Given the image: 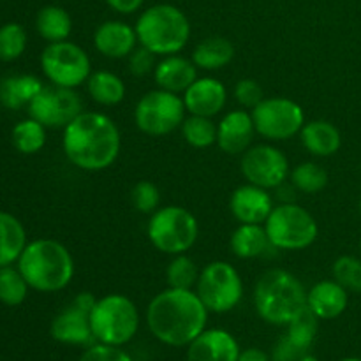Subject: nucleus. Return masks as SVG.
Here are the masks:
<instances>
[{
    "label": "nucleus",
    "instance_id": "nucleus-19",
    "mask_svg": "<svg viewBox=\"0 0 361 361\" xmlns=\"http://www.w3.org/2000/svg\"><path fill=\"white\" fill-rule=\"evenodd\" d=\"M182 97L185 109L190 115L214 118L224 109L228 102V90L224 83L215 78H197Z\"/></svg>",
    "mask_w": 361,
    "mask_h": 361
},
{
    "label": "nucleus",
    "instance_id": "nucleus-45",
    "mask_svg": "<svg viewBox=\"0 0 361 361\" xmlns=\"http://www.w3.org/2000/svg\"><path fill=\"white\" fill-rule=\"evenodd\" d=\"M277 200L281 201V203H295V190L296 187L293 185H286V182L282 183V185H279L277 189Z\"/></svg>",
    "mask_w": 361,
    "mask_h": 361
},
{
    "label": "nucleus",
    "instance_id": "nucleus-5",
    "mask_svg": "<svg viewBox=\"0 0 361 361\" xmlns=\"http://www.w3.org/2000/svg\"><path fill=\"white\" fill-rule=\"evenodd\" d=\"M134 28L140 46L161 56L182 51L190 37L189 18L173 4H155L145 9Z\"/></svg>",
    "mask_w": 361,
    "mask_h": 361
},
{
    "label": "nucleus",
    "instance_id": "nucleus-31",
    "mask_svg": "<svg viewBox=\"0 0 361 361\" xmlns=\"http://www.w3.org/2000/svg\"><path fill=\"white\" fill-rule=\"evenodd\" d=\"M291 183L303 194H317L328 185V173L317 162H302L289 173Z\"/></svg>",
    "mask_w": 361,
    "mask_h": 361
},
{
    "label": "nucleus",
    "instance_id": "nucleus-9",
    "mask_svg": "<svg viewBox=\"0 0 361 361\" xmlns=\"http://www.w3.org/2000/svg\"><path fill=\"white\" fill-rule=\"evenodd\" d=\"M196 293L208 312H231L243 298V282L238 270L226 261H214L201 270Z\"/></svg>",
    "mask_w": 361,
    "mask_h": 361
},
{
    "label": "nucleus",
    "instance_id": "nucleus-2",
    "mask_svg": "<svg viewBox=\"0 0 361 361\" xmlns=\"http://www.w3.org/2000/svg\"><path fill=\"white\" fill-rule=\"evenodd\" d=\"M67 161L83 171H102L115 164L122 148L116 123L99 111H83L63 129Z\"/></svg>",
    "mask_w": 361,
    "mask_h": 361
},
{
    "label": "nucleus",
    "instance_id": "nucleus-48",
    "mask_svg": "<svg viewBox=\"0 0 361 361\" xmlns=\"http://www.w3.org/2000/svg\"><path fill=\"white\" fill-rule=\"evenodd\" d=\"M358 208H360V215H361V196H360V203H358Z\"/></svg>",
    "mask_w": 361,
    "mask_h": 361
},
{
    "label": "nucleus",
    "instance_id": "nucleus-42",
    "mask_svg": "<svg viewBox=\"0 0 361 361\" xmlns=\"http://www.w3.org/2000/svg\"><path fill=\"white\" fill-rule=\"evenodd\" d=\"M305 355H309V351L300 348L298 344L291 341L288 335L281 337L277 341V344L274 345V351H271V361H298Z\"/></svg>",
    "mask_w": 361,
    "mask_h": 361
},
{
    "label": "nucleus",
    "instance_id": "nucleus-3",
    "mask_svg": "<svg viewBox=\"0 0 361 361\" xmlns=\"http://www.w3.org/2000/svg\"><path fill=\"white\" fill-rule=\"evenodd\" d=\"M18 270L32 289L41 293L62 291L74 277V259L69 249L56 240L41 238L27 243L18 259Z\"/></svg>",
    "mask_w": 361,
    "mask_h": 361
},
{
    "label": "nucleus",
    "instance_id": "nucleus-32",
    "mask_svg": "<svg viewBox=\"0 0 361 361\" xmlns=\"http://www.w3.org/2000/svg\"><path fill=\"white\" fill-rule=\"evenodd\" d=\"M182 136L192 148H208L217 143V126L208 116L190 115L183 120Z\"/></svg>",
    "mask_w": 361,
    "mask_h": 361
},
{
    "label": "nucleus",
    "instance_id": "nucleus-6",
    "mask_svg": "<svg viewBox=\"0 0 361 361\" xmlns=\"http://www.w3.org/2000/svg\"><path fill=\"white\" fill-rule=\"evenodd\" d=\"M90 323L95 342L122 348L140 330V312L126 295L111 293L95 302Z\"/></svg>",
    "mask_w": 361,
    "mask_h": 361
},
{
    "label": "nucleus",
    "instance_id": "nucleus-20",
    "mask_svg": "<svg viewBox=\"0 0 361 361\" xmlns=\"http://www.w3.org/2000/svg\"><path fill=\"white\" fill-rule=\"evenodd\" d=\"M94 46L106 59H126L137 48L136 28L120 20L104 21L95 30Z\"/></svg>",
    "mask_w": 361,
    "mask_h": 361
},
{
    "label": "nucleus",
    "instance_id": "nucleus-47",
    "mask_svg": "<svg viewBox=\"0 0 361 361\" xmlns=\"http://www.w3.org/2000/svg\"><path fill=\"white\" fill-rule=\"evenodd\" d=\"M342 361H361L358 358H348V360H342Z\"/></svg>",
    "mask_w": 361,
    "mask_h": 361
},
{
    "label": "nucleus",
    "instance_id": "nucleus-7",
    "mask_svg": "<svg viewBox=\"0 0 361 361\" xmlns=\"http://www.w3.org/2000/svg\"><path fill=\"white\" fill-rule=\"evenodd\" d=\"M147 235L152 245L162 254L178 256L196 245L200 226L196 217L187 208L162 207L152 214L147 226Z\"/></svg>",
    "mask_w": 361,
    "mask_h": 361
},
{
    "label": "nucleus",
    "instance_id": "nucleus-12",
    "mask_svg": "<svg viewBox=\"0 0 361 361\" xmlns=\"http://www.w3.org/2000/svg\"><path fill=\"white\" fill-rule=\"evenodd\" d=\"M256 133L268 141H288L305 126L303 108L288 97H264L252 109Z\"/></svg>",
    "mask_w": 361,
    "mask_h": 361
},
{
    "label": "nucleus",
    "instance_id": "nucleus-44",
    "mask_svg": "<svg viewBox=\"0 0 361 361\" xmlns=\"http://www.w3.org/2000/svg\"><path fill=\"white\" fill-rule=\"evenodd\" d=\"M238 361H271V358L267 353L261 351V349L250 348L245 349V351H240Z\"/></svg>",
    "mask_w": 361,
    "mask_h": 361
},
{
    "label": "nucleus",
    "instance_id": "nucleus-30",
    "mask_svg": "<svg viewBox=\"0 0 361 361\" xmlns=\"http://www.w3.org/2000/svg\"><path fill=\"white\" fill-rule=\"evenodd\" d=\"M13 145L25 155L37 154L46 145V127L34 118L16 123L13 129Z\"/></svg>",
    "mask_w": 361,
    "mask_h": 361
},
{
    "label": "nucleus",
    "instance_id": "nucleus-26",
    "mask_svg": "<svg viewBox=\"0 0 361 361\" xmlns=\"http://www.w3.org/2000/svg\"><path fill=\"white\" fill-rule=\"evenodd\" d=\"M42 90V83L37 76L32 74H18L9 76L0 83V104L7 109H20L28 106L32 99Z\"/></svg>",
    "mask_w": 361,
    "mask_h": 361
},
{
    "label": "nucleus",
    "instance_id": "nucleus-29",
    "mask_svg": "<svg viewBox=\"0 0 361 361\" xmlns=\"http://www.w3.org/2000/svg\"><path fill=\"white\" fill-rule=\"evenodd\" d=\"M35 28L39 35L48 42L67 41L73 30V20L69 13L60 6L42 7L35 18Z\"/></svg>",
    "mask_w": 361,
    "mask_h": 361
},
{
    "label": "nucleus",
    "instance_id": "nucleus-27",
    "mask_svg": "<svg viewBox=\"0 0 361 361\" xmlns=\"http://www.w3.org/2000/svg\"><path fill=\"white\" fill-rule=\"evenodd\" d=\"M27 247V233L14 215L0 212V268L20 259Z\"/></svg>",
    "mask_w": 361,
    "mask_h": 361
},
{
    "label": "nucleus",
    "instance_id": "nucleus-18",
    "mask_svg": "<svg viewBox=\"0 0 361 361\" xmlns=\"http://www.w3.org/2000/svg\"><path fill=\"white\" fill-rule=\"evenodd\" d=\"M254 127L252 115L245 109H235L226 113L224 118L217 123V145L224 154L242 155L252 147Z\"/></svg>",
    "mask_w": 361,
    "mask_h": 361
},
{
    "label": "nucleus",
    "instance_id": "nucleus-22",
    "mask_svg": "<svg viewBox=\"0 0 361 361\" xmlns=\"http://www.w3.org/2000/svg\"><path fill=\"white\" fill-rule=\"evenodd\" d=\"M154 80L162 90L185 94L187 88L197 80V67L185 56L168 55L155 66Z\"/></svg>",
    "mask_w": 361,
    "mask_h": 361
},
{
    "label": "nucleus",
    "instance_id": "nucleus-4",
    "mask_svg": "<svg viewBox=\"0 0 361 361\" xmlns=\"http://www.w3.org/2000/svg\"><path fill=\"white\" fill-rule=\"evenodd\" d=\"M254 305L263 321L288 326L307 307V289L291 271L271 268L257 279Z\"/></svg>",
    "mask_w": 361,
    "mask_h": 361
},
{
    "label": "nucleus",
    "instance_id": "nucleus-21",
    "mask_svg": "<svg viewBox=\"0 0 361 361\" xmlns=\"http://www.w3.org/2000/svg\"><path fill=\"white\" fill-rule=\"evenodd\" d=\"M349 303V291L337 281H321L307 291V307L321 321L337 319L344 314Z\"/></svg>",
    "mask_w": 361,
    "mask_h": 361
},
{
    "label": "nucleus",
    "instance_id": "nucleus-15",
    "mask_svg": "<svg viewBox=\"0 0 361 361\" xmlns=\"http://www.w3.org/2000/svg\"><path fill=\"white\" fill-rule=\"evenodd\" d=\"M243 178L263 189H277L289 176V161L284 152L271 145H256L242 154Z\"/></svg>",
    "mask_w": 361,
    "mask_h": 361
},
{
    "label": "nucleus",
    "instance_id": "nucleus-41",
    "mask_svg": "<svg viewBox=\"0 0 361 361\" xmlns=\"http://www.w3.org/2000/svg\"><path fill=\"white\" fill-rule=\"evenodd\" d=\"M155 56H157L155 53H152L150 49L143 48V46H140V48L134 49V51L129 55L130 74L136 78H143V76H147V74L154 73L155 66H157V62H155Z\"/></svg>",
    "mask_w": 361,
    "mask_h": 361
},
{
    "label": "nucleus",
    "instance_id": "nucleus-13",
    "mask_svg": "<svg viewBox=\"0 0 361 361\" xmlns=\"http://www.w3.org/2000/svg\"><path fill=\"white\" fill-rule=\"evenodd\" d=\"M30 118L37 120L46 129H66L78 115L83 113V102L74 88L51 85L42 90L28 104Z\"/></svg>",
    "mask_w": 361,
    "mask_h": 361
},
{
    "label": "nucleus",
    "instance_id": "nucleus-39",
    "mask_svg": "<svg viewBox=\"0 0 361 361\" xmlns=\"http://www.w3.org/2000/svg\"><path fill=\"white\" fill-rule=\"evenodd\" d=\"M235 99L245 109H254L264 99L263 87L256 80L243 78L235 87Z\"/></svg>",
    "mask_w": 361,
    "mask_h": 361
},
{
    "label": "nucleus",
    "instance_id": "nucleus-43",
    "mask_svg": "<svg viewBox=\"0 0 361 361\" xmlns=\"http://www.w3.org/2000/svg\"><path fill=\"white\" fill-rule=\"evenodd\" d=\"M113 11L120 14H133L136 11L141 9L145 0H104Z\"/></svg>",
    "mask_w": 361,
    "mask_h": 361
},
{
    "label": "nucleus",
    "instance_id": "nucleus-40",
    "mask_svg": "<svg viewBox=\"0 0 361 361\" xmlns=\"http://www.w3.org/2000/svg\"><path fill=\"white\" fill-rule=\"evenodd\" d=\"M78 361H133V358L122 348L97 342V344L88 345L87 351L80 356Z\"/></svg>",
    "mask_w": 361,
    "mask_h": 361
},
{
    "label": "nucleus",
    "instance_id": "nucleus-37",
    "mask_svg": "<svg viewBox=\"0 0 361 361\" xmlns=\"http://www.w3.org/2000/svg\"><path fill=\"white\" fill-rule=\"evenodd\" d=\"M334 281L345 291L361 293V261L355 256H341L331 267Z\"/></svg>",
    "mask_w": 361,
    "mask_h": 361
},
{
    "label": "nucleus",
    "instance_id": "nucleus-36",
    "mask_svg": "<svg viewBox=\"0 0 361 361\" xmlns=\"http://www.w3.org/2000/svg\"><path fill=\"white\" fill-rule=\"evenodd\" d=\"M27 48V32L20 23H6L0 27V59L11 62L23 55Z\"/></svg>",
    "mask_w": 361,
    "mask_h": 361
},
{
    "label": "nucleus",
    "instance_id": "nucleus-38",
    "mask_svg": "<svg viewBox=\"0 0 361 361\" xmlns=\"http://www.w3.org/2000/svg\"><path fill=\"white\" fill-rule=\"evenodd\" d=\"M130 201L140 214L152 215L161 203V192H159L157 185H154L148 180H141L130 190Z\"/></svg>",
    "mask_w": 361,
    "mask_h": 361
},
{
    "label": "nucleus",
    "instance_id": "nucleus-24",
    "mask_svg": "<svg viewBox=\"0 0 361 361\" xmlns=\"http://www.w3.org/2000/svg\"><path fill=\"white\" fill-rule=\"evenodd\" d=\"M229 247L240 259L270 256L275 250L263 224H240L229 238Z\"/></svg>",
    "mask_w": 361,
    "mask_h": 361
},
{
    "label": "nucleus",
    "instance_id": "nucleus-25",
    "mask_svg": "<svg viewBox=\"0 0 361 361\" xmlns=\"http://www.w3.org/2000/svg\"><path fill=\"white\" fill-rule=\"evenodd\" d=\"M233 59H235V46H233V42L226 37H219V35L203 39L194 48L192 56H190V60L196 63L197 69L203 71L222 69L228 63H231Z\"/></svg>",
    "mask_w": 361,
    "mask_h": 361
},
{
    "label": "nucleus",
    "instance_id": "nucleus-28",
    "mask_svg": "<svg viewBox=\"0 0 361 361\" xmlns=\"http://www.w3.org/2000/svg\"><path fill=\"white\" fill-rule=\"evenodd\" d=\"M88 95L101 106H116L126 99V83L111 71L92 73L87 81Z\"/></svg>",
    "mask_w": 361,
    "mask_h": 361
},
{
    "label": "nucleus",
    "instance_id": "nucleus-33",
    "mask_svg": "<svg viewBox=\"0 0 361 361\" xmlns=\"http://www.w3.org/2000/svg\"><path fill=\"white\" fill-rule=\"evenodd\" d=\"M201 271L197 270L196 263L185 254H178L171 259L166 268V282L168 288L175 289H194L197 284Z\"/></svg>",
    "mask_w": 361,
    "mask_h": 361
},
{
    "label": "nucleus",
    "instance_id": "nucleus-49",
    "mask_svg": "<svg viewBox=\"0 0 361 361\" xmlns=\"http://www.w3.org/2000/svg\"><path fill=\"white\" fill-rule=\"evenodd\" d=\"M360 249H361V240H360Z\"/></svg>",
    "mask_w": 361,
    "mask_h": 361
},
{
    "label": "nucleus",
    "instance_id": "nucleus-16",
    "mask_svg": "<svg viewBox=\"0 0 361 361\" xmlns=\"http://www.w3.org/2000/svg\"><path fill=\"white\" fill-rule=\"evenodd\" d=\"M229 210L240 224H264L274 210V197L263 187L247 183L233 190Z\"/></svg>",
    "mask_w": 361,
    "mask_h": 361
},
{
    "label": "nucleus",
    "instance_id": "nucleus-46",
    "mask_svg": "<svg viewBox=\"0 0 361 361\" xmlns=\"http://www.w3.org/2000/svg\"><path fill=\"white\" fill-rule=\"evenodd\" d=\"M298 361H319L316 358V356H310V355H305L303 358H300Z\"/></svg>",
    "mask_w": 361,
    "mask_h": 361
},
{
    "label": "nucleus",
    "instance_id": "nucleus-34",
    "mask_svg": "<svg viewBox=\"0 0 361 361\" xmlns=\"http://www.w3.org/2000/svg\"><path fill=\"white\" fill-rule=\"evenodd\" d=\"M30 286L20 270L11 267L0 268V302L7 307H18L25 302Z\"/></svg>",
    "mask_w": 361,
    "mask_h": 361
},
{
    "label": "nucleus",
    "instance_id": "nucleus-8",
    "mask_svg": "<svg viewBox=\"0 0 361 361\" xmlns=\"http://www.w3.org/2000/svg\"><path fill=\"white\" fill-rule=\"evenodd\" d=\"M264 229L279 250H303L312 245L319 235V226L312 214L296 203H281L274 207Z\"/></svg>",
    "mask_w": 361,
    "mask_h": 361
},
{
    "label": "nucleus",
    "instance_id": "nucleus-23",
    "mask_svg": "<svg viewBox=\"0 0 361 361\" xmlns=\"http://www.w3.org/2000/svg\"><path fill=\"white\" fill-rule=\"evenodd\" d=\"M300 140L316 157H331L337 154L342 147L341 130L328 120H310L300 130Z\"/></svg>",
    "mask_w": 361,
    "mask_h": 361
},
{
    "label": "nucleus",
    "instance_id": "nucleus-10",
    "mask_svg": "<svg viewBox=\"0 0 361 361\" xmlns=\"http://www.w3.org/2000/svg\"><path fill=\"white\" fill-rule=\"evenodd\" d=\"M185 111L183 97L157 88L145 94L137 101L134 109V122L137 129L148 136H166L182 127Z\"/></svg>",
    "mask_w": 361,
    "mask_h": 361
},
{
    "label": "nucleus",
    "instance_id": "nucleus-17",
    "mask_svg": "<svg viewBox=\"0 0 361 361\" xmlns=\"http://www.w3.org/2000/svg\"><path fill=\"white\" fill-rule=\"evenodd\" d=\"M240 345L229 331L210 328L187 345V361H238Z\"/></svg>",
    "mask_w": 361,
    "mask_h": 361
},
{
    "label": "nucleus",
    "instance_id": "nucleus-1",
    "mask_svg": "<svg viewBox=\"0 0 361 361\" xmlns=\"http://www.w3.org/2000/svg\"><path fill=\"white\" fill-rule=\"evenodd\" d=\"M208 309L194 289L168 288L157 293L147 307V324L159 342L187 348L207 330Z\"/></svg>",
    "mask_w": 361,
    "mask_h": 361
},
{
    "label": "nucleus",
    "instance_id": "nucleus-11",
    "mask_svg": "<svg viewBox=\"0 0 361 361\" xmlns=\"http://www.w3.org/2000/svg\"><path fill=\"white\" fill-rule=\"evenodd\" d=\"M41 67L53 85L63 88L81 87L92 74L87 51L71 41L49 42L41 55Z\"/></svg>",
    "mask_w": 361,
    "mask_h": 361
},
{
    "label": "nucleus",
    "instance_id": "nucleus-35",
    "mask_svg": "<svg viewBox=\"0 0 361 361\" xmlns=\"http://www.w3.org/2000/svg\"><path fill=\"white\" fill-rule=\"evenodd\" d=\"M319 317H317L309 307H305V309L288 324L286 335H288L295 344H298L300 348L309 351L310 345L316 341L317 330H319Z\"/></svg>",
    "mask_w": 361,
    "mask_h": 361
},
{
    "label": "nucleus",
    "instance_id": "nucleus-14",
    "mask_svg": "<svg viewBox=\"0 0 361 361\" xmlns=\"http://www.w3.org/2000/svg\"><path fill=\"white\" fill-rule=\"evenodd\" d=\"M95 302L97 298L88 291L74 296L73 302L53 319L49 328L51 337L60 344L92 345L95 337L92 331L90 317Z\"/></svg>",
    "mask_w": 361,
    "mask_h": 361
}]
</instances>
